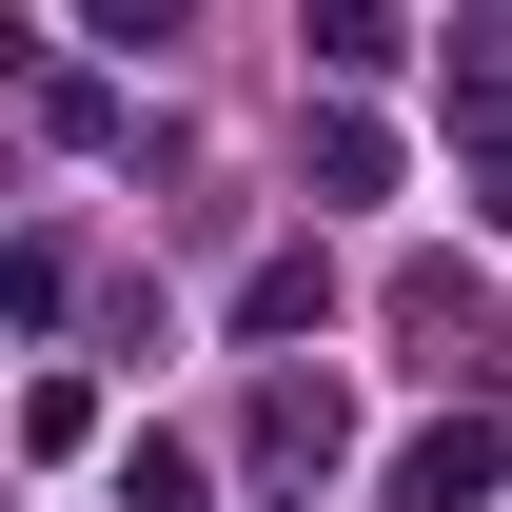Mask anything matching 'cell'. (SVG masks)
<instances>
[{
    "mask_svg": "<svg viewBox=\"0 0 512 512\" xmlns=\"http://www.w3.org/2000/svg\"><path fill=\"white\" fill-rule=\"evenodd\" d=\"M493 473H512V434H493V414H434V434L394 453V512H493Z\"/></svg>",
    "mask_w": 512,
    "mask_h": 512,
    "instance_id": "6da1fadb",
    "label": "cell"
},
{
    "mask_svg": "<svg viewBox=\"0 0 512 512\" xmlns=\"http://www.w3.org/2000/svg\"><path fill=\"white\" fill-rule=\"evenodd\" d=\"M335 453H355V414H335V375H276V394H256V473H276V493H316Z\"/></svg>",
    "mask_w": 512,
    "mask_h": 512,
    "instance_id": "7a4b0ae2",
    "label": "cell"
},
{
    "mask_svg": "<svg viewBox=\"0 0 512 512\" xmlns=\"http://www.w3.org/2000/svg\"><path fill=\"white\" fill-rule=\"evenodd\" d=\"M316 316H335L316 256H256V276H237V335H316Z\"/></svg>",
    "mask_w": 512,
    "mask_h": 512,
    "instance_id": "3957f363",
    "label": "cell"
},
{
    "mask_svg": "<svg viewBox=\"0 0 512 512\" xmlns=\"http://www.w3.org/2000/svg\"><path fill=\"white\" fill-rule=\"evenodd\" d=\"M296 40H316L335 79H375V60H394V0H296Z\"/></svg>",
    "mask_w": 512,
    "mask_h": 512,
    "instance_id": "277c9868",
    "label": "cell"
},
{
    "mask_svg": "<svg viewBox=\"0 0 512 512\" xmlns=\"http://www.w3.org/2000/svg\"><path fill=\"white\" fill-rule=\"evenodd\" d=\"M316 197H394V138L375 119H316Z\"/></svg>",
    "mask_w": 512,
    "mask_h": 512,
    "instance_id": "5b68a950",
    "label": "cell"
},
{
    "mask_svg": "<svg viewBox=\"0 0 512 512\" xmlns=\"http://www.w3.org/2000/svg\"><path fill=\"white\" fill-rule=\"evenodd\" d=\"M119 512H197V453H178V434H138V453H119Z\"/></svg>",
    "mask_w": 512,
    "mask_h": 512,
    "instance_id": "8992f818",
    "label": "cell"
},
{
    "mask_svg": "<svg viewBox=\"0 0 512 512\" xmlns=\"http://www.w3.org/2000/svg\"><path fill=\"white\" fill-rule=\"evenodd\" d=\"M79 20H99V40H178L197 0H79Z\"/></svg>",
    "mask_w": 512,
    "mask_h": 512,
    "instance_id": "52a82bcc",
    "label": "cell"
}]
</instances>
